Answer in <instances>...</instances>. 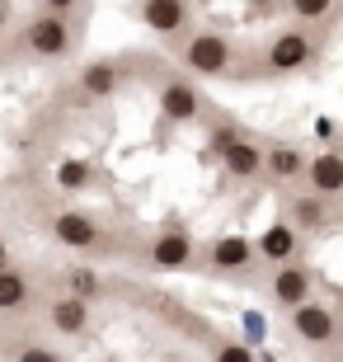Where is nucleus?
I'll return each mask as SVG.
<instances>
[{
  "mask_svg": "<svg viewBox=\"0 0 343 362\" xmlns=\"http://www.w3.org/2000/svg\"><path fill=\"white\" fill-rule=\"evenodd\" d=\"M19 47H24V57H33V62H66V57L76 52L71 14H52V10L28 14L24 33H19Z\"/></svg>",
  "mask_w": 343,
  "mask_h": 362,
  "instance_id": "1",
  "label": "nucleus"
},
{
  "mask_svg": "<svg viewBox=\"0 0 343 362\" xmlns=\"http://www.w3.org/2000/svg\"><path fill=\"white\" fill-rule=\"evenodd\" d=\"M236 38L231 33H221V28H198V33H184V47H179V62H184V71L198 81V76H231V66H236Z\"/></svg>",
  "mask_w": 343,
  "mask_h": 362,
  "instance_id": "2",
  "label": "nucleus"
},
{
  "mask_svg": "<svg viewBox=\"0 0 343 362\" xmlns=\"http://www.w3.org/2000/svg\"><path fill=\"white\" fill-rule=\"evenodd\" d=\"M315 52H320V42L306 24L282 28V33H273L264 42V71L268 76H296V71H306L315 62Z\"/></svg>",
  "mask_w": 343,
  "mask_h": 362,
  "instance_id": "3",
  "label": "nucleus"
},
{
  "mask_svg": "<svg viewBox=\"0 0 343 362\" xmlns=\"http://www.w3.org/2000/svg\"><path fill=\"white\" fill-rule=\"evenodd\" d=\"M156 94H160V113H165L170 122H198L202 113H207L202 90H198V81H193L188 71H165L160 85H156Z\"/></svg>",
  "mask_w": 343,
  "mask_h": 362,
  "instance_id": "4",
  "label": "nucleus"
},
{
  "mask_svg": "<svg viewBox=\"0 0 343 362\" xmlns=\"http://www.w3.org/2000/svg\"><path fill=\"white\" fill-rule=\"evenodd\" d=\"M287 325L306 349H325V344H334V334H339V315H334V306L320 301V296L296 301V306L287 310Z\"/></svg>",
  "mask_w": 343,
  "mask_h": 362,
  "instance_id": "5",
  "label": "nucleus"
},
{
  "mask_svg": "<svg viewBox=\"0 0 343 362\" xmlns=\"http://www.w3.org/2000/svg\"><path fill=\"white\" fill-rule=\"evenodd\" d=\"M146 264L160 273H184L198 264V250H193V235L184 226H160L156 235H146Z\"/></svg>",
  "mask_w": 343,
  "mask_h": 362,
  "instance_id": "6",
  "label": "nucleus"
},
{
  "mask_svg": "<svg viewBox=\"0 0 343 362\" xmlns=\"http://www.w3.org/2000/svg\"><path fill=\"white\" fill-rule=\"evenodd\" d=\"M47 230H52V240H62L66 250H80V255L104 250V226H99L90 212H76V207H66V212H52Z\"/></svg>",
  "mask_w": 343,
  "mask_h": 362,
  "instance_id": "7",
  "label": "nucleus"
},
{
  "mask_svg": "<svg viewBox=\"0 0 343 362\" xmlns=\"http://www.w3.org/2000/svg\"><path fill=\"white\" fill-rule=\"evenodd\" d=\"M122 85H127V71H122V62H113V57H99V62H90V66L76 76V99H80V104H104V99H113Z\"/></svg>",
  "mask_w": 343,
  "mask_h": 362,
  "instance_id": "8",
  "label": "nucleus"
},
{
  "mask_svg": "<svg viewBox=\"0 0 343 362\" xmlns=\"http://www.w3.org/2000/svg\"><path fill=\"white\" fill-rule=\"evenodd\" d=\"M136 10L156 38H184L193 24V0H136Z\"/></svg>",
  "mask_w": 343,
  "mask_h": 362,
  "instance_id": "9",
  "label": "nucleus"
},
{
  "mask_svg": "<svg viewBox=\"0 0 343 362\" xmlns=\"http://www.w3.org/2000/svg\"><path fill=\"white\" fill-rule=\"evenodd\" d=\"M310 287H315L310 264L287 259V264H273V278H268V301H273V306H282V310H291L296 301H306V296H310Z\"/></svg>",
  "mask_w": 343,
  "mask_h": 362,
  "instance_id": "10",
  "label": "nucleus"
},
{
  "mask_svg": "<svg viewBox=\"0 0 343 362\" xmlns=\"http://www.w3.org/2000/svg\"><path fill=\"white\" fill-rule=\"evenodd\" d=\"M207 269L211 278H240L254 269V240L250 235H216L207 250Z\"/></svg>",
  "mask_w": 343,
  "mask_h": 362,
  "instance_id": "11",
  "label": "nucleus"
},
{
  "mask_svg": "<svg viewBox=\"0 0 343 362\" xmlns=\"http://www.w3.org/2000/svg\"><path fill=\"white\" fill-rule=\"evenodd\" d=\"M221 165H226V175L236 179V184H254V179L264 175V146L236 132V136L221 146Z\"/></svg>",
  "mask_w": 343,
  "mask_h": 362,
  "instance_id": "12",
  "label": "nucleus"
},
{
  "mask_svg": "<svg viewBox=\"0 0 343 362\" xmlns=\"http://www.w3.org/2000/svg\"><path fill=\"white\" fill-rule=\"evenodd\" d=\"M296 250H301V230L291 226V221H273V226H264L254 235V259H264L268 269L296 259Z\"/></svg>",
  "mask_w": 343,
  "mask_h": 362,
  "instance_id": "13",
  "label": "nucleus"
},
{
  "mask_svg": "<svg viewBox=\"0 0 343 362\" xmlns=\"http://www.w3.org/2000/svg\"><path fill=\"white\" fill-rule=\"evenodd\" d=\"M47 325H52L57 334H66V339L90 334V325H94L90 301H80V296H71V292L52 296V301H47Z\"/></svg>",
  "mask_w": 343,
  "mask_h": 362,
  "instance_id": "14",
  "label": "nucleus"
},
{
  "mask_svg": "<svg viewBox=\"0 0 343 362\" xmlns=\"http://www.w3.org/2000/svg\"><path fill=\"white\" fill-rule=\"evenodd\" d=\"M306 156L301 146H291V141H273V146H264V175L273 179V184H296V179L306 175Z\"/></svg>",
  "mask_w": 343,
  "mask_h": 362,
  "instance_id": "15",
  "label": "nucleus"
},
{
  "mask_svg": "<svg viewBox=\"0 0 343 362\" xmlns=\"http://www.w3.org/2000/svg\"><path fill=\"white\" fill-rule=\"evenodd\" d=\"M301 179H310V188H315L320 198H339L343 193V151H320V156H310Z\"/></svg>",
  "mask_w": 343,
  "mask_h": 362,
  "instance_id": "16",
  "label": "nucleus"
},
{
  "mask_svg": "<svg viewBox=\"0 0 343 362\" xmlns=\"http://www.w3.org/2000/svg\"><path fill=\"white\" fill-rule=\"evenodd\" d=\"M28 301H33V278H28L24 269L5 264V269H0V315H14V310H24Z\"/></svg>",
  "mask_w": 343,
  "mask_h": 362,
  "instance_id": "17",
  "label": "nucleus"
},
{
  "mask_svg": "<svg viewBox=\"0 0 343 362\" xmlns=\"http://www.w3.org/2000/svg\"><path fill=\"white\" fill-rule=\"evenodd\" d=\"M291 226L296 230H310V235H315V230H325L330 226V198H310V193H306V198H296L291 202Z\"/></svg>",
  "mask_w": 343,
  "mask_h": 362,
  "instance_id": "18",
  "label": "nucleus"
},
{
  "mask_svg": "<svg viewBox=\"0 0 343 362\" xmlns=\"http://www.w3.org/2000/svg\"><path fill=\"white\" fill-rule=\"evenodd\" d=\"M62 278H66V292H71V296H80V301H90V306H94V296L104 292V282H99V273H94V269H85V264L66 269Z\"/></svg>",
  "mask_w": 343,
  "mask_h": 362,
  "instance_id": "19",
  "label": "nucleus"
},
{
  "mask_svg": "<svg viewBox=\"0 0 343 362\" xmlns=\"http://www.w3.org/2000/svg\"><path fill=\"white\" fill-rule=\"evenodd\" d=\"M10 362H66V358L47 339H19V344H10Z\"/></svg>",
  "mask_w": 343,
  "mask_h": 362,
  "instance_id": "20",
  "label": "nucleus"
},
{
  "mask_svg": "<svg viewBox=\"0 0 343 362\" xmlns=\"http://www.w3.org/2000/svg\"><path fill=\"white\" fill-rule=\"evenodd\" d=\"M287 10L301 19V24H325L334 14V0H287Z\"/></svg>",
  "mask_w": 343,
  "mask_h": 362,
  "instance_id": "21",
  "label": "nucleus"
},
{
  "mask_svg": "<svg viewBox=\"0 0 343 362\" xmlns=\"http://www.w3.org/2000/svg\"><path fill=\"white\" fill-rule=\"evenodd\" d=\"M211 362H259V358H254V349L240 344V339H216V344H211Z\"/></svg>",
  "mask_w": 343,
  "mask_h": 362,
  "instance_id": "22",
  "label": "nucleus"
},
{
  "mask_svg": "<svg viewBox=\"0 0 343 362\" xmlns=\"http://www.w3.org/2000/svg\"><path fill=\"white\" fill-rule=\"evenodd\" d=\"M90 165H80V160H66V165H62V184H66V188H80V184H90Z\"/></svg>",
  "mask_w": 343,
  "mask_h": 362,
  "instance_id": "23",
  "label": "nucleus"
},
{
  "mask_svg": "<svg viewBox=\"0 0 343 362\" xmlns=\"http://www.w3.org/2000/svg\"><path fill=\"white\" fill-rule=\"evenodd\" d=\"M80 0H38V10H52V14H71Z\"/></svg>",
  "mask_w": 343,
  "mask_h": 362,
  "instance_id": "24",
  "label": "nucleus"
},
{
  "mask_svg": "<svg viewBox=\"0 0 343 362\" xmlns=\"http://www.w3.org/2000/svg\"><path fill=\"white\" fill-rule=\"evenodd\" d=\"M10 14H14V5H10V0H0V28L10 24Z\"/></svg>",
  "mask_w": 343,
  "mask_h": 362,
  "instance_id": "25",
  "label": "nucleus"
},
{
  "mask_svg": "<svg viewBox=\"0 0 343 362\" xmlns=\"http://www.w3.org/2000/svg\"><path fill=\"white\" fill-rule=\"evenodd\" d=\"M5 264H14V259H10V245L0 240V269H5Z\"/></svg>",
  "mask_w": 343,
  "mask_h": 362,
  "instance_id": "26",
  "label": "nucleus"
},
{
  "mask_svg": "<svg viewBox=\"0 0 343 362\" xmlns=\"http://www.w3.org/2000/svg\"><path fill=\"white\" fill-rule=\"evenodd\" d=\"M334 344H339V358H343V325H339V334H334Z\"/></svg>",
  "mask_w": 343,
  "mask_h": 362,
  "instance_id": "27",
  "label": "nucleus"
}]
</instances>
